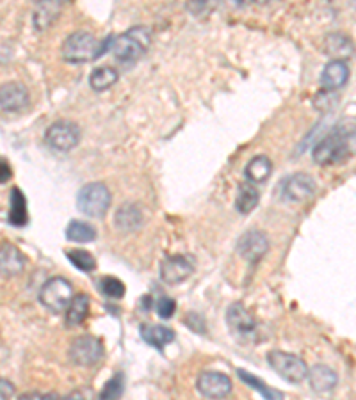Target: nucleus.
Wrapping results in <instances>:
<instances>
[{"label": "nucleus", "instance_id": "f257e3e1", "mask_svg": "<svg viewBox=\"0 0 356 400\" xmlns=\"http://www.w3.org/2000/svg\"><path fill=\"white\" fill-rule=\"evenodd\" d=\"M356 153V132L346 128L344 123L316 144L312 157L319 166H332L351 159Z\"/></svg>", "mask_w": 356, "mask_h": 400}, {"label": "nucleus", "instance_id": "f03ea898", "mask_svg": "<svg viewBox=\"0 0 356 400\" xmlns=\"http://www.w3.org/2000/svg\"><path fill=\"white\" fill-rule=\"evenodd\" d=\"M115 37H109L105 41H99L91 33L77 31L70 34L62 43V59L71 64H82V62L96 61L107 52L109 45H112Z\"/></svg>", "mask_w": 356, "mask_h": 400}, {"label": "nucleus", "instance_id": "7ed1b4c3", "mask_svg": "<svg viewBox=\"0 0 356 400\" xmlns=\"http://www.w3.org/2000/svg\"><path fill=\"white\" fill-rule=\"evenodd\" d=\"M150 43H152L150 29L144 27V25H137V27H132V29L125 31L118 37H115L112 53L119 62L127 64V62H134L143 58L146 50L150 49Z\"/></svg>", "mask_w": 356, "mask_h": 400}, {"label": "nucleus", "instance_id": "20e7f679", "mask_svg": "<svg viewBox=\"0 0 356 400\" xmlns=\"http://www.w3.org/2000/svg\"><path fill=\"white\" fill-rule=\"evenodd\" d=\"M74 286L68 279L56 276L43 283L40 290V302L52 313H65L74 301Z\"/></svg>", "mask_w": 356, "mask_h": 400}, {"label": "nucleus", "instance_id": "39448f33", "mask_svg": "<svg viewBox=\"0 0 356 400\" xmlns=\"http://www.w3.org/2000/svg\"><path fill=\"white\" fill-rule=\"evenodd\" d=\"M77 207L84 216L102 219L111 207V192L100 182L86 184L78 191Z\"/></svg>", "mask_w": 356, "mask_h": 400}, {"label": "nucleus", "instance_id": "423d86ee", "mask_svg": "<svg viewBox=\"0 0 356 400\" xmlns=\"http://www.w3.org/2000/svg\"><path fill=\"white\" fill-rule=\"evenodd\" d=\"M271 368L289 383H301L308 377V367L301 358L283 351H271L267 354Z\"/></svg>", "mask_w": 356, "mask_h": 400}, {"label": "nucleus", "instance_id": "0eeeda50", "mask_svg": "<svg viewBox=\"0 0 356 400\" xmlns=\"http://www.w3.org/2000/svg\"><path fill=\"white\" fill-rule=\"evenodd\" d=\"M45 141L53 150L70 151L80 143V128L70 119H59L46 128Z\"/></svg>", "mask_w": 356, "mask_h": 400}, {"label": "nucleus", "instance_id": "6e6552de", "mask_svg": "<svg viewBox=\"0 0 356 400\" xmlns=\"http://www.w3.org/2000/svg\"><path fill=\"white\" fill-rule=\"evenodd\" d=\"M317 191L316 180L307 173H294L287 176L280 187V196L287 203H305L314 198Z\"/></svg>", "mask_w": 356, "mask_h": 400}, {"label": "nucleus", "instance_id": "1a4fd4ad", "mask_svg": "<svg viewBox=\"0 0 356 400\" xmlns=\"http://www.w3.org/2000/svg\"><path fill=\"white\" fill-rule=\"evenodd\" d=\"M103 358V345L96 336L82 335L71 342L70 360L78 367H93Z\"/></svg>", "mask_w": 356, "mask_h": 400}, {"label": "nucleus", "instance_id": "9d476101", "mask_svg": "<svg viewBox=\"0 0 356 400\" xmlns=\"http://www.w3.org/2000/svg\"><path fill=\"white\" fill-rule=\"evenodd\" d=\"M269 251V238L266 233L258 229H250L237 241V253L239 256L244 258L250 263H257L262 260Z\"/></svg>", "mask_w": 356, "mask_h": 400}, {"label": "nucleus", "instance_id": "9b49d317", "mask_svg": "<svg viewBox=\"0 0 356 400\" xmlns=\"http://www.w3.org/2000/svg\"><path fill=\"white\" fill-rule=\"evenodd\" d=\"M196 388L207 399L221 400L232 393V379L221 372H203L198 377Z\"/></svg>", "mask_w": 356, "mask_h": 400}, {"label": "nucleus", "instance_id": "f8f14e48", "mask_svg": "<svg viewBox=\"0 0 356 400\" xmlns=\"http://www.w3.org/2000/svg\"><path fill=\"white\" fill-rule=\"evenodd\" d=\"M226 324H228L230 331L239 338H251L257 331V322L242 302L230 304L228 311H226Z\"/></svg>", "mask_w": 356, "mask_h": 400}, {"label": "nucleus", "instance_id": "ddd939ff", "mask_svg": "<svg viewBox=\"0 0 356 400\" xmlns=\"http://www.w3.org/2000/svg\"><path fill=\"white\" fill-rule=\"evenodd\" d=\"M194 266L187 256L176 254L169 256L160 263V279L168 285H178L193 274Z\"/></svg>", "mask_w": 356, "mask_h": 400}, {"label": "nucleus", "instance_id": "4468645a", "mask_svg": "<svg viewBox=\"0 0 356 400\" xmlns=\"http://www.w3.org/2000/svg\"><path fill=\"white\" fill-rule=\"evenodd\" d=\"M29 105V91L20 82H8L0 87V109L17 112Z\"/></svg>", "mask_w": 356, "mask_h": 400}, {"label": "nucleus", "instance_id": "2eb2a0df", "mask_svg": "<svg viewBox=\"0 0 356 400\" xmlns=\"http://www.w3.org/2000/svg\"><path fill=\"white\" fill-rule=\"evenodd\" d=\"M323 50L326 55L332 58V61L346 62V59L353 58V53H355V43L348 34L332 33L324 37Z\"/></svg>", "mask_w": 356, "mask_h": 400}, {"label": "nucleus", "instance_id": "dca6fc26", "mask_svg": "<svg viewBox=\"0 0 356 400\" xmlns=\"http://www.w3.org/2000/svg\"><path fill=\"white\" fill-rule=\"evenodd\" d=\"M144 225V214L139 205L125 203L116 210L115 226L123 233L137 232Z\"/></svg>", "mask_w": 356, "mask_h": 400}, {"label": "nucleus", "instance_id": "f3484780", "mask_svg": "<svg viewBox=\"0 0 356 400\" xmlns=\"http://www.w3.org/2000/svg\"><path fill=\"white\" fill-rule=\"evenodd\" d=\"M349 80V66L344 61H330L321 73V86L324 91H333L344 87Z\"/></svg>", "mask_w": 356, "mask_h": 400}, {"label": "nucleus", "instance_id": "a211bd4d", "mask_svg": "<svg viewBox=\"0 0 356 400\" xmlns=\"http://www.w3.org/2000/svg\"><path fill=\"white\" fill-rule=\"evenodd\" d=\"M25 256L17 245L2 244L0 245V276L4 278H12L24 270Z\"/></svg>", "mask_w": 356, "mask_h": 400}, {"label": "nucleus", "instance_id": "6ab92c4d", "mask_svg": "<svg viewBox=\"0 0 356 400\" xmlns=\"http://www.w3.org/2000/svg\"><path fill=\"white\" fill-rule=\"evenodd\" d=\"M308 383H310L314 392L326 393L335 388L337 383H339V376L333 368L326 367V365H316L308 370Z\"/></svg>", "mask_w": 356, "mask_h": 400}, {"label": "nucleus", "instance_id": "aec40b11", "mask_svg": "<svg viewBox=\"0 0 356 400\" xmlns=\"http://www.w3.org/2000/svg\"><path fill=\"white\" fill-rule=\"evenodd\" d=\"M62 9V2L56 0V2H40L36 6V11H34V27L37 31H46L53 21L58 20L59 12Z\"/></svg>", "mask_w": 356, "mask_h": 400}, {"label": "nucleus", "instance_id": "412c9836", "mask_svg": "<svg viewBox=\"0 0 356 400\" xmlns=\"http://www.w3.org/2000/svg\"><path fill=\"white\" fill-rule=\"evenodd\" d=\"M175 331L171 327L166 326H143L141 327V338L148 343V345H152V347L159 349L162 351L168 343H171L175 340Z\"/></svg>", "mask_w": 356, "mask_h": 400}, {"label": "nucleus", "instance_id": "4be33fe9", "mask_svg": "<svg viewBox=\"0 0 356 400\" xmlns=\"http://www.w3.org/2000/svg\"><path fill=\"white\" fill-rule=\"evenodd\" d=\"M273 173V162L269 160V157L266 155H257L246 164L244 175L248 178L250 184H262Z\"/></svg>", "mask_w": 356, "mask_h": 400}, {"label": "nucleus", "instance_id": "5701e85b", "mask_svg": "<svg viewBox=\"0 0 356 400\" xmlns=\"http://www.w3.org/2000/svg\"><path fill=\"white\" fill-rule=\"evenodd\" d=\"M258 201H260V192L250 182H244V184L239 185L237 196H235V210L242 216L246 214L253 212L257 209Z\"/></svg>", "mask_w": 356, "mask_h": 400}, {"label": "nucleus", "instance_id": "b1692460", "mask_svg": "<svg viewBox=\"0 0 356 400\" xmlns=\"http://www.w3.org/2000/svg\"><path fill=\"white\" fill-rule=\"evenodd\" d=\"M90 315V295L78 294L75 295L71 304L66 310V324L70 327L80 326Z\"/></svg>", "mask_w": 356, "mask_h": 400}, {"label": "nucleus", "instance_id": "393cba45", "mask_svg": "<svg viewBox=\"0 0 356 400\" xmlns=\"http://www.w3.org/2000/svg\"><path fill=\"white\" fill-rule=\"evenodd\" d=\"M119 73L112 68V66H100L96 70H93L90 77V86L93 87V91H107L109 87H112L118 82Z\"/></svg>", "mask_w": 356, "mask_h": 400}, {"label": "nucleus", "instance_id": "a878e982", "mask_svg": "<svg viewBox=\"0 0 356 400\" xmlns=\"http://www.w3.org/2000/svg\"><path fill=\"white\" fill-rule=\"evenodd\" d=\"M9 223L12 226H25L27 225V203L25 196L20 189L11 191V210H9Z\"/></svg>", "mask_w": 356, "mask_h": 400}, {"label": "nucleus", "instance_id": "bb28decb", "mask_svg": "<svg viewBox=\"0 0 356 400\" xmlns=\"http://www.w3.org/2000/svg\"><path fill=\"white\" fill-rule=\"evenodd\" d=\"M66 238L71 242H78V244L91 242L96 238V229L90 223H84V220H71L68 228H66Z\"/></svg>", "mask_w": 356, "mask_h": 400}, {"label": "nucleus", "instance_id": "cd10ccee", "mask_svg": "<svg viewBox=\"0 0 356 400\" xmlns=\"http://www.w3.org/2000/svg\"><path fill=\"white\" fill-rule=\"evenodd\" d=\"M237 374H239V377H241V381H244L250 388H253L255 392L260 393V395H262L266 400H283L282 392L267 386V384L264 383L262 379H258L257 376H251V374H248L246 370H237Z\"/></svg>", "mask_w": 356, "mask_h": 400}, {"label": "nucleus", "instance_id": "c85d7f7f", "mask_svg": "<svg viewBox=\"0 0 356 400\" xmlns=\"http://www.w3.org/2000/svg\"><path fill=\"white\" fill-rule=\"evenodd\" d=\"M66 256H68V260H70L78 270H82V272L90 274L96 269V260H94V256L90 253V251L68 250L66 251Z\"/></svg>", "mask_w": 356, "mask_h": 400}, {"label": "nucleus", "instance_id": "c756f323", "mask_svg": "<svg viewBox=\"0 0 356 400\" xmlns=\"http://www.w3.org/2000/svg\"><path fill=\"white\" fill-rule=\"evenodd\" d=\"M123 384H125V377L123 374H115L111 379L103 384L102 392H100V400H119L123 395Z\"/></svg>", "mask_w": 356, "mask_h": 400}, {"label": "nucleus", "instance_id": "7c9ffc66", "mask_svg": "<svg viewBox=\"0 0 356 400\" xmlns=\"http://www.w3.org/2000/svg\"><path fill=\"white\" fill-rule=\"evenodd\" d=\"M100 290L111 299H121L125 295V285L115 276H105L100 279Z\"/></svg>", "mask_w": 356, "mask_h": 400}, {"label": "nucleus", "instance_id": "2f4dec72", "mask_svg": "<svg viewBox=\"0 0 356 400\" xmlns=\"http://www.w3.org/2000/svg\"><path fill=\"white\" fill-rule=\"evenodd\" d=\"M337 105V96L333 91H321L314 98V107L319 110H330Z\"/></svg>", "mask_w": 356, "mask_h": 400}, {"label": "nucleus", "instance_id": "473e14b6", "mask_svg": "<svg viewBox=\"0 0 356 400\" xmlns=\"http://www.w3.org/2000/svg\"><path fill=\"white\" fill-rule=\"evenodd\" d=\"M176 311V302L171 297H162L157 302V313L160 319H171Z\"/></svg>", "mask_w": 356, "mask_h": 400}, {"label": "nucleus", "instance_id": "72a5a7b5", "mask_svg": "<svg viewBox=\"0 0 356 400\" xmlns=\"http://www.w3.org/2000/svg\"><path fill=\"white\" fill-rule=\"evenodd\" d=\"M15 397V384L0 377V400H11Z\"/></svg>", "mask_w": 356, "mask_h": 400}, {"label": "nucleus", "instance_id": "f704fd0d", "mask_svg": "<svg viewBox=\"0 0 356 400\" xmlns=\"http://www.w3.org/2000/svg\"><path fill=\"white\" fill-rule=\"evenodd\" d=\"M185 324H187L191 329L196 331V333H203V329H205L203 319H201L198 313H189L187 319H185Z\"/></svg>", "mask_w": 356, "mask_h": 400}, {"label": "nucleus", "instance_id": "c9c22d12", "mask_svg": "<svg viewBox=\"0 0 356 400\" xmlns=\"http://www.w3.org/2000/svg\"><path fill=\"white\" fill-rule=\"evenodd\" d=\"M18 400H59V397L56 393H40V392H31L24 393Z\"/></svg>", "mask_w": 356, "mask_h": 400}, {"label": "nucleus", "instance_id": "e433bc0d", "mask_svg": "<svg viewBox=\"0 0 356 400\" xmlns=\"http://www.w3.org/2000/svg\"><path fill=\"white\" fill-rule=\"evenodd\" d=\"M11 178V168H9V164L6 160L0 159V184H4Z\"/></svg>", "mask_w": 356, "mask_h": 400}, {"label": "nucleus", "instance_id": "4c0bfd02", "mask_svg": "<svg viewBox=\"0 0 356 400\" xmlns=\"http://www.w3.org/2000/svg\"><path fill=\"white\" fill-rule=\"evenodd\" d=\"M65 400H91V397L86 390H75V392H71Z\"/></svg>", "mask_w": 356, "mask_h": 400}]
</instances>
